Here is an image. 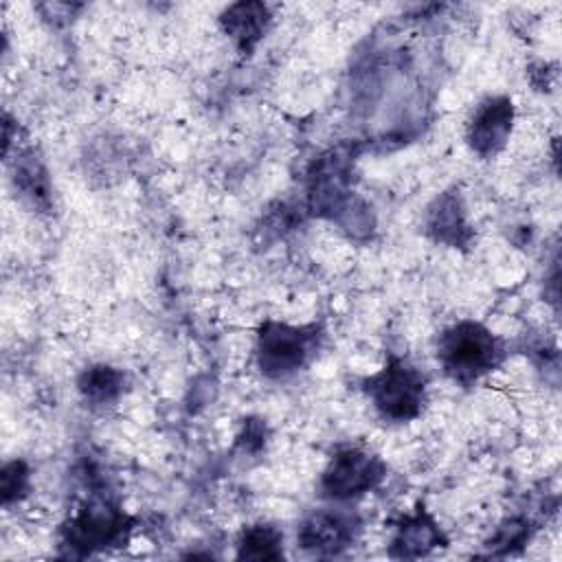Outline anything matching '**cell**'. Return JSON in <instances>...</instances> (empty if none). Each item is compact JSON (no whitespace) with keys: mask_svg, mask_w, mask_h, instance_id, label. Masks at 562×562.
<instances>
[{"mask_svg":"<svg viewBox=\"0 0 562 562\" xmlns=\"http://www.w3.org/2000/svg\"><path fill=\"white\" fill-rule=\"evenodd\" d=\"M505 353V342L479 321H457L437 338V362L461 386H472L498 369Z\"/></svg>","mask_w":562,"mask_h":562,"instance_id":"cell-1","label":"cell"},{"mask_svg":"<svg viewBox=\"0 0 562 562\" xmlns=\"http://www.w3.org/2000/svg\"><path fill=\"white\" fill-rule=\"evenodd\" d=\"M323 323L292 325L268 318L257 329V369L268 380H288L310 367L323 345Z\"/></svg>","mask_w":562,"mask_h":562,"instance_id":"cell-2","label":"cell"},{"mask_svg":"<svg viewBox=\"0 0 562 562\" xmlns=\"http://www.w3.org/2000/svg\"><path fill=\"white\" fill-rule=\"evenodd\" d=\"M362 391L384 422L406 424L426 406L428 378L408 358L389 353L384 364L362 380Z\"/></svg>","mask_w":562,"mask_h":562,"instance_id":"cell-3","label":"cell"},{"mask_svg":"<svg viewBox=\"0 0 562 562\" xmlns=\"http://www.w3.org/2000/svg\"><path fill=\"white\" fill-rule=\"evenodd\" d=\"M134 525L136 520L114 501L92 496L61 525V547H66L70 555H92L125 544Z\"/></svg>","mask_w":562,"mask_h":562,"instance_id":"cell-4","label":"cell"},{"mask_svg":"<svg viewBox=\"0 0 562 562\" xmlns=\"http://www.w3.org/2000/svg\"><path fill=\"white\" fill-rule=\"evenodd\" d=\"M386 463L371 450L347 446L331 454L321 479L318 494L331 503H349L382 485Z\"/></svg>","mask_w":562,"mask_h":562,"instance_id":"cell-5","label":"cell"},{"mask_svg":"<svg viewBox=\"0 0 562 562\" xmlns=\"http://www.w3.org/2000/svg\"><path fill=\"white\" fill-rule=\"evenodd\" d=\"M362 529L360 518L345 507L310 512L296 529V544L314 555H338L349 549Z\"/></svg>","mask_w":562,"mask_h":562,"instance_id":"cell-6","label":"cell"},{"mask_svg":"<svg viewBox=\"0 0 562 562\" xmlns=\"http://www.w3.org/2000/svg\"><path fill=\"white\" fill-rule=\"evenodd\" d=\"M514 101L505 94L485 97L465 123L468 147L481 158H494L505 149L514 132Z\"/></svg>","mask_w":562,"mask_h":562,"instance_id":"cell-7","label":"cell"},{"mask_svg":"<svg viewBox=\"0 0 562 562\" xmlns=\"http://www.w3.org/2000/svg\"><path fill=\"white\" fill-rule=\"evenodd\" d=\"M448 547V538L435 516L417 503L411 514H404L389 540V555L395 560H415Z\"/></svg>","mask_w":562,"mask_h":562,"instance_id":"cell-8","label":"cell"},{"mask_svg":"<svg viewBox=\"0 0 562 562\" xmlns=\"http://www.w3.org/2000/svg\"><path fill=\"white\" fill-rule=\"evenodd\" d=\"M426 235L450 248H465L474 239V228L468 222L463 195L457 187L439 193L424 213Z\"/></svg>","mask_w":562,"mask_h":562,"instance_id":"cell-9","label":"cell"},{"mask_svg":"<svg viewBox=\"0 0 562 562\" xmlns=\"http://www.w3.org/2000/svg\"><path fill=\"white\" fill-rule=\"evenodd\" d=\"M270 20V7L263 2H235L220 13V26L239 53H250L261 42Z\"/></svg>","mask_w":562,"mask_h":562,"instance_id":"cell-10","label":"cell"},{"mask_svg":"<svg viewBox=\"0 0 562 562\" xmlns=\"http://www.w3.org/2000/svg\"><path fill=\"white\" fill-rule=\"evenodd\" d=\"M125 373L112 364H90L77 378V389L81 397L92 406L116 404L125 391Z\"/></svg>","mask_w":562,"mask_h":562,"instance_id":"cell-11","label":"cell"},{"mask_svg":"<svg viewBox=\"0 0 562 562\" xmlns=\"http://www.w3.org/2000/svg\"><path fill=\"white\" fill-rule=\"evenodd\" d=\"M13 184L24 200L35 209L50 206V182L48 171L35 149H24L13 162Z\"/></svg>","mask_w":562,"mask_h":562,"instance_id":"cell-12","label":"cell"},{"mask_svg":"<svg viewBox=\"0 0 562 562\" xmlns=\"http://www.w3.org/2000/svg\"><path fill=\"white\" fill-rule=\"evenodd\" d=\"M235 549L239 560H281L283 533L270 522H255L241 529Z\"/></svg>","mask_w":562,"mask_h":562,"instance_id":"cell-13","label":"cell"},{"mask_svg":"<svg viewBox=\"0 0 562 562\" xmlns=\"http://www.w3.org/2000/svg\"><path fill=\"white\" fill-rule=\"evenodd\" d=\"M31 487V470L26 461L13 459L7 461L0 470V492H2V505L9 507L11 503L22 501L29 494Z\"/></svg>","mask_w":562,"mask_h":562,"instance_id":"cell-14","label":"cell"},{"mask_svg":"<svg viewBox=\"0 0 562 562\" xmlns=\"http://www.w3.org/2000/svg\"><path fill=\"white\" fill-rule=\"evenodd\" d=\"M525 540H529V522L525 518H509L498 527L496 536L490 542V549L512 551L514 547H520Z\"/></svg>","mask_w":562,"mask_h":562,"instance_id":"cell-15","label":"cell"}]
</instances>
